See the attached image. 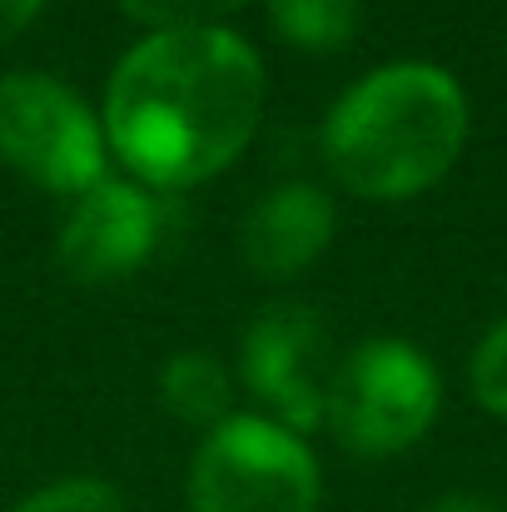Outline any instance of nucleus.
<instances>
[{
  "label": "nucleus",
  "mask_w": 507,
  "mask_h": 512,
  "mask_svg": "<svg viewBox=\"0 0 507 512\" xmlns=\"http://www.w3.org/2000/svg\"><path fill=\"white\" fill-rule=\"evenodd\" d=\"M264 65L224 25L150 30L110 75L105 145L155 189L204 184L254 140Z\"/></svg>",
  "instance_id": "1"
},
{
  "label": "nucleus",
  "mask_w": 507,
  "mask_h": 512,
  "mask_svg": "<svg viewBox=\"0 0 507 512\" xmlns=\"http://www.w3.org/2000/svg\"><path fill=\"white\" fill-rule=\"evenodd\" d=\"M468 145L463 85L423 60L363 75L324 120V165L358 199H413Z\"/></svg>",
  "instance_id": "2"
},
{
  "label": "nucleus",
  "mask_w": 507,
  "mask_h": 512,
  "mask_svg": "<svg viewBox=\"0 0 507 512\" xmlns=\"http://www.w3.org/2000/svg\"><path fill=\"white\" fill-rule=\"evenodd\" d=\"M443 403L438 368L403 339H368L334 363L329 428L358 458H393L413 448Z\"/></svg>",
  "instance_id": "3"
},
{
  "label": "nucleus",
  "mask_w": 507,
  "mask_h": 512,
  "mask_svg": "<svg viewBox=\"0 0 507 512\" xmlns=\"http://www.w3.org/2000/svg\"><path fill=\"white\" fill-rule=\"evenodd\" d=\"M189 512H319V463L274 418H224L189 463Z\"/></svg>",
  "instance_id": "4"
},
{
  "label": "nucleus",
  "mask_w": 507,
  "mask_h": 512,
  "mask_svg": "<svg viewBox=\"0 0 507 512\" xmlns=\"http://www.w3.org/2000/svg\"><path fill=\"white\" fill-rule=\"evenodd\" d=\"M105 130L70 85L40 70L0 75V160L50 194H85L105 179Z\"/></svg>",
  "instance_id": "5"
},
{
  "label": "nucleus",
  "mask_w": 507,
  "mask_h": 512,
  "mask_svg": "<svg viewBox=\"0 0 507 512\" xmlns=\"http://www.w3.org/2000/svg\"><path fill=\"white\" fill-rule=\"evenodd\" d=\"M244 378L254 398H264L279 418V428L304 433L329 408L334 383V348L329 329L304 304H274L264 309L244 334Z\"/></svg>",
  "instance_id": "6"
},
{
  "label": "nucleus",
  "mask_w": 507,
  "mask_h": 512,
  "mask_svg": "<svg viewBox=\"0 0 507 512\" xmlns=\"http://www.w3.org/2000/svg\"><path fill=\"white\" fill-rule=\"evenodd\" d=\"M160 229H165L160 204L140 184L100 179L65 214L55 254L75 284H115L155 254Z\"/></svg>",
  "instance_id": "7"
},
{
  "label": "nucleus",
  "mask_w": 507,
  "mask_h": 512,
  "mask_svg": "<svg viewBox=\"0 0 507 512\" xmlns=\"http://www.w3.org/2000/svg\"><path fill=\"white\" fill-rule=\"evenodd\" d=\"M329 239H334V199L314 184L269 189L239 229V249L264 279L304 274L329 249Z\"/></svg>",
  "instance_id": "8"
},
{
  "label": "nucleus",
  "mask_w": 507,
  "mask_h": 512,
  "mask_svg": "<svg viewBox=\"0 0 507 512\" xmlns=\"http://www.w3.org/2000/svg\"><path fill=\"white\" fill-rule=\"evenodd\" d=\"M363 5L358 0H269V30L299 50H343L358 35Z\"/></svg>",
  "instance_id": "9"
},
{
  "label": "nucleus",
  "mask_w": 507,
  "mask_h": 512,
  "mask_svg": "<svg viewBox=\"0 0 507 512\" xmlns=\"http://www.w3.org/2000/svg\"><path fill=\"white\" fill-rule=\"evenodd\" d=\"M160 393L184 423H224L229 373L214 353H174L160 373Z\"/></svg>",
  "instance_id": "10"
},
{
  "label": "nucleus",
  "mask_w": 507,
  "mask_h": 512,
  "mask_svg": "<svg viewBox=\"0 0 507 512\" xmlns=\"http://www.w3.org/2000/svg\"><path fill=\"white\" fill-rule=\"evenodd\" d=\"M244 0H120V10L150 30H204L234 15Z\"/></svg>",
  "instance_id": "11"
},
{
  "label": "nucleus",
  "mask_w": 507,
  "mask_h": 512,
  "mask_svg": "<svg viewBox=\"0 0 507 512\" xmlns=\"http://www.w3.org/2000/svg\"><path fill=\"white\" fill-rule=\"evenodd\" d=\"M15 512H125V503L105 478H60V483L30 493Z\"/></svg>",
  "instance_id": "12"
},
{
  "label": "nucleus",
  "mask_w": 507,
  "mask_h": 512,
  "mask_svg": "<svg viewBox=\"0 0 507 512\" xmlns=\"http://www.w3.org/2000/svg\"><path fill=\"white\" fill-rule=\"evenodd\" d=\"M468 378H473L478 403H483L493 418H507V319H498V324L483 334Z\"/></svg>",
  "instance_id": "13"
},
{
  "label": "nucleus",
  "mask_w": 507,
  "mask_h": 512,
  "mask_svg": "<svg viewBox=\"0 0 507 512\" xmlns=\"http://www.w3.org/2000/svg\"><path fill=\"white\" fill-rule=\"evenodd\" d=\"M40 5H45V0H0V45L15 40V35L40 15Z\"/></svg>",
  "instance_id": "14"
},
{
  "label": "nucleus",
  "mask_w": 507,
  "mask_h": 512,
  "mask_svg": "<svg viewBox=\"0 0 507 512\" xmlns=\"http://www.w3.org/2000/svg\"><path fill=\"white\" fill-rule=\"evenodd\" d=\"M423 512H498V508L483 503V498H473V493H443V498H433Z\"/></svg>",
  "instance_id": "15"
}]
</instances>
